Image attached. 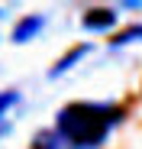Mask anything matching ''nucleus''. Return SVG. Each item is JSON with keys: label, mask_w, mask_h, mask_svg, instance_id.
I'll list each match as a JSON object with an SVG mask.
<instances>
[{"label": "nucleus", "mask_w": 142, "mask_h": 149, "mask_svg": "<svg viewBox=\"0 0 142 149\" xmlns=\"http://www.w3.org/2000/svg\"><path fill=\"white\" fill-rule=\"evenodd\" d=\"M123 123V107L110 101H71L55 113L52 130L71 149H103L110 133Z\"/></svg>", "instance_id": "nucleus-1"}, {"label": "nucleus", "mask_w": 142, "mask_h": 149, "mask_svg": "<svg viewBox=\"0 0 142 149\" xmlns=\"http://www.w3.org/2000/svg\"><path fill=\"white\" fill-rule=\"evenodd\" d=\"M113 23H116V13L110 7H87L84 16H81V26L87 33H107Z\"/></svg>", "instance_id": "nucleus-2"}, {"label": "nucleus", "mask_w": 142, "mask_h": 149, "mask_svg": "<svg viewBox=\"0 0 142 149\" xmlns=\"http://www.w3.org/2000/svg\"><path fill=\"white\" fill-rule=\"evenodd\" d=\"M45 29V16L42 13H26L16 26H13V33H10V39L16 42V45H23V42H29V39H36L39 33Z\"/></svg>", "instance_id": "nucleus-3"}, {"label": "nucleus", "mask_w": 142, "mask_h": 149, "mask_svg": "<svg viewBox=\"0 0 142 149\" xmlns=\"http://www.w3.org/2000/svg\"><path fill=\"white\" fill-rule=\"evenodd\" d=\"M19 104H23L19 91H0V136H7L13 130V120H16Z\"/></svg>", "instance_id": "nucleus-4"}, {"label": "nucleus", "mask_w": 142, "mask_h": 149, "mask_svg": "<svg viewBox=\"0 0 142 149\" xmlns=\"http://www.w3.org/2000/svg\"><path fill=\"white\" fill-rule=\"evenodd\" d=\"M90 52V45L87 42H81V45H74V49H71V52H65L61 55V62H55L52 68H49V78H58V74H65V71H71V68H74L84 55Z\"/></svg>", "instance_id": "nucleus-5"}, {"label": "nucleus", "mask_w": 142, "mask_h": 149, "mask_svg": "<svg viewBox=\"0 0 142 149\" xmlns=\"http://www.w3.org/2000/svg\"><path fill=\"white\" fill-rule=\"evenodd\" d=\"M29 149H71L52 127H45V130H39L36 136H32V143H29Z\"/></svg>", "instance_id": "nucleus-6"}, {"label": "nucleus", "mask_w": 142, "mask_h": 149, "mask_svg": "<svg viewBox=\"0 0 142 149\" xmlns=\"http://www.w3.org/2000/svg\"><path fill=\"white\" fill-rule=\"evenodd\" d=\"M129 42H142V26H129V29H123V36H116L110 45L120 49V45H129Z\"/></svg>", "instance_id": "nucleus-7"}, {"label": "nucleus", "mask_w": 142, "mask_h": 149, "mask_svg": "<svg viewBox=\"0 0 142 149\" xmlns=\"http://www.w3.org/2000/svg\"><path fill=\"white\" fill-rule=\"evenodd\" d=\"M0 16H3V10H0Z\"/></svg>", "instance_id": "nucleus-8"}]
</instances>
